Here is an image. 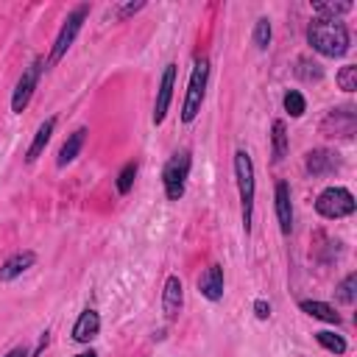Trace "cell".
<instances>
[{
  "label": "cell",
  "instance_id": "cell-11",
  "mask_svg": "<svg viewBox=\"0 0 357 357\" xmlns=\"http://www.w3.org/2000/svg\"><path fill=\"white\" fill-rule=\"evenodd\" d=\"M273 209H276L279 231L287 237L293 231V198H290V184L287 181H276V187H273Z\"/></svg>",
  "mask_w": 357,
  "mask_h": 357
},
{
  "label": "cell",
  "instance_id": "cell-30",
  "mask_svg": "<svg viewBox=\"0 0 357 357\" xmlns=\"http://www.w3.org/2000/svg\"><path fill=\"white\" fill-rule=\"evenodd\" d=\"M47 343H50V332H47V329H45V332H42V335H39V343H36V349H33V351H31V354H28V357H39V354H42V351H45V349H47Z\"/></svg>",
  "mask_w": 357,
  "mask_h": 357
},
{
  "label": "cell",
  "instance_id": "cell-21",
  "mask_svg": "<svg viewBox=\"0 0 357 357\" xmlns=\"http://www.w3.org/2000/svg\"><path fill=\"white\" fill-rule=\"evenodd\" d=\"M315 343L321 349H326L329 354H346V349H349V343L343 340V335H335L329 329H318L315 332Z\"/></svg>",
  "mask_w": 357,
  "mask_h": 357
},
{
  "label": "cell",
  "instance_id": "cell-6",
  "mask_svg": "<svg viewBox=\"0 0 357 357\" xmlns=\"http://www.w3.org/2000/svg\"><path fill=\"white\" fill-rule=\"evenodd\" d=\"M354 209H357L354 195H351L346 187H340V184L324 187V190L318 192V198H315V212H318L321 218H326V220L349 218V215H354Z\"/></svg>",
  "mask_w": 357,
  "mask_h": 357
},
{
  "label": "cell",
  "instance_id": "cell-3",
  "mask_svg": "<svg viewBox=\"0 0 357 357\" xmlns=\"http://www.w3.org/2000/svg\"><path fill=\"white\" fill-rule=\"evenodd\" d=\"M86 17H89V6H86V3H78V6L64 17V22H61V28H59V33H56V39H53V47H50V53H47V59H45V70H53V67L67 56V50L75 45V39H78V33H81Z\"/></svg>",
  "mask_w": 357,
  "mask_h": 357
},
{
  "label": "cell",
  "instance_id": "cell-5",
  "mask_svg": "<svg viewBox=\"0 0 357 357\" xmlns=\"http://www.w3.org/2000/svg\"><path fill=\"white\" fill-rule=\"evenodd\" d=\"M190 167H192V153L187 148L176 151L165 167H162V187H165V198L167 201H181L184 190H187V178H190Z\"/></svg>",
  "mask_w": 357,
  "mask_h": 357
},
{
  "label": "cell",
  "instance_id": "cell-2",
  "mask_svg": "<svg viewBox=\"0 0 357 357\" xmlns=\"http://www.w3.org/2000/svg\"><path fill=\"white\" fill-rule=\"evenodd\" d=\"M234 178H237V192H240V218H243V231L251 234V218H254V195H257V178H254V162L245 148L234 151Z\"/></svg>",
  "mask_w": 357,
  "mask_h": 357
},
{
  "label": "cell",
  "instance_id": "cell-9",
  "mask_svg": "<svg viewBox=\"0 0 357 357\" xmlns=\"http://www.w3.org/2000/svg\"><path fill=\"white\" fill-rule=\"evenodd\" d=\"M176 73H178V64L176 61H167L165 70H162V78H159L156 100H153V126H162L165 117H167V112H170L173 89H176Z\"/></svg>",
  "mask_w": 357,
  "mask_h": 357
},
{
  "label": "cell",
  "instance_id": "cell-19",
  "mask_svg": "<svg viewBox=\"0 0 357 357\" xmlns=\"http://www.w3.org/2000/svg\"><path fill=\"white\" fill-rule=\"evenodd\" d=\"M287 148H290V134H287V126L284 120H273L271 123V153H273V162H282L287 156Z\"/></svg>",
  "mask_w": 357,
  "mask_h": 357
},
{
  "label": "cell",
  "instance_id": "cell-13",
  "mask_svg": "<svg viewBox=\"0 0 357 357\" xmlns=\"http://www.w3.org/2000/svg\"><path fill=\"white\" fill-rule=\"evenodd\" d=\"M223 287H226V276H223V268L218 265V262H212L201 276H198V293L206 298V301H212V304H218L220 298H223Z\"/></svg>",
  "mask_w": 357,
  "mask_h": 357
},
{
  "label": "cell",
  "instance_id": "cell-28",
  "mask_svg": "<svg viewBox=\"0 0 357 357\" xmlns=\"http://www.w3.org/2000/svg\"><path fill=\"white\" fill-rule=\"evenodd\" d=\"M142 8H145L142 0H137V3H120V6H112V14H114V20H126V17H134Z\"/></svg>",
  "mask_w": 357,
  "mask_h": 357
},
{
  "label": "cell",
  "instance_id": "cell-15",
  "mask_svg": "<svg viewBox=\"0 0 357 357\" xmlns=\"http://www.w3.org/2000/svg\"><path fill=\"white\" fill-rule=\"evenodd\" d=\"M98 332H100V315H98V310H92V307L81 310V315L73 324V340L75 343H89V340L98 337Z\"/></svg>",
  "mask_w": 357,
  "mask_h": 357
},
{
  "label": "cell",
  "instance_id": "cell-12",
  "mask_svg": "<svg viewBox=\"0 0 357 357\" xmlns=\"http://www.w3.org/2000/svg\"><path fill=\"white\" fill-rule=\"evenodd\" d=\"M181 307H184V284H181L178 273H170L162 287V312L167 321H176Z\"/></svg>",
  "mask_w": 357,
  "mask_h": 357
},
{
  "label": "cell",
  "instance_id": "cell-1",
  "mask_svg": "<svg viewBox=\"0 0 357 357\" xmlns=\"http://www.w3.org/2000/svg\"><path fill=\"white\" fill-rule=\"evenodd\" d=\"M307 45L324 56V59H340L346 56L351 39H349V28L340 22V20H310L307 25Z\"/></svg>",
  "mask_w": 357,
  "mask_h": 357
},
{
  "label": "cell",
  "instance_id": "cell-29",
  "mask_svg": "<svg viewBox=\"0 0 357 357\" xmlns=\"http://www.w3.org/2000/svg\"><path fill=\"white\" fill-rule=\"evenodd\" d=\"M254 315H257L259 321H268V318H271V301H268V298H257V301H254Z\"/></svg>",
  "mask_w": 357,
  "mask_h": 357
},
{
  "label": "cell",
  "instance_id": "cell-20",
  "mask_svg": "<svg viewBox=\"0 0 357 357\" xmlns=\"http://www.w3.org/2000/svg\"><path fill=\"white\" fill-rule=\"evenodd\" d=\"M354 8V3H349V0H343V3H332V0H315L312 3V11H315V17H321V20H340L343 14H349Z\"/></svg>",
  "mask_w": 357,
  "mask_h": 357
},
{
  "label": "cell",
  "instance_id": "cell-24",
  "mask_svg": "<svg viewBox=\"0 0 357 357\" xmlns=\"http://www.w3.org/2000/svg\"><path fill=\"white\" fill-rule=\"evenodd\" d=\"M335 296H337L340 304H354V298H357V273H354V271L346 273V276L337 282Z\"/></svg>",
  "mask_w": 357,
  "mask_h": 357
},
{
  "label": "cell",
  "instance_id": "cell-16",
  "mask_svg": "<svg viewBox=\"0 0 357 357\" xmlns=\"http://www.w3.org/2000/svg\"><path fill=\"white\" fill-rule=\"evenodd\" d=\"M53 131H56V117L50 114V117H45V120L39 123V128H36V134H33V139H31L28 151H25V165H33V162L45 153V148H47V142H50Z\"/></svg>",
  "mask_w": 357,
  "mask_h": 357
},
{
  "label": "cell",
  "instance_id": "cell-14",
  "mask_svg": "<svg viewBox=\"0 0 357 357\" xmlns=\"http://www.w3.org/2000/svg\"><path fill=\"white\" fill-rule=\"evenodd\" d=\"M33 265H36V254H33L31 248L11 254V257L0 265V284H8V282H14V279H20V276H22L25 271H31Z\"/></svg>",
  "mask_w": 357,
  "mask_h": 357
},
{
  "label": "cell",
  "instance_id": "cell-26",
  "mask_svg": "<svg viewBox=\"0 0 357 357\" xmlns=\"http://www.w3.org/2000/svg\"><path fill=\"white\" fill-rule=\"evenodd\" d=\"M282 103H284V112L290 117H301L307 112V100H304V95L298 89H287L284 98H282Z\"/></svg>",
  "mask_w": 357,
  "mask_h": 357
},
{
  "label": "cell",
  "instance_id": "cell-4",
  "mask_svg": "<svg viewBox=\"0 0 357 357\" xmlns=\"http://www.w3.org/2000/svg\"><path fill=\"white\" fill-rule=\"evenodd\" d=\"M206 84H209V59L206 56H195L192 70H190V81H187V92H184V103H181V123L190 126L204 106L206 98Z\"/></svg>",
  "mask_w": 357,
  "mask_h": 357
},
{
  "label": "cell",
  "instance_id": "cell-22",
  "mask_svg": "<svg viewBox=\"0 0 357 357\" xmlns=\"http://www.w3.org/2000/svg\"><path fill=\"white\" fill-rule=\"evenodd\" d=\"M271 36H273L271 20H268V17H259V20L254 22V31H251V42H254V47L265 53V50L271 47Z\"/></svg>",
  "mask_w": 357,
  "mask_h": 357
},
{
  "label": "cell",
  "instance_id": "cell-31",
  "mask_svg": "<svg viewBox=\"0 0 357 357\" xmlns=\"http://www.w3.org/2000/svg\"><path fill=\"white\" fill-rule=\"evenodd\" d=\"M28 354H31V351H28L25 346H14V349H8L3 357H28Z\"/></svg>",
  "mask_w": 357,
  "mask_h": 357
},
{
  "label": "cell",
  "instance_id": "cell-23",
  "mask_svg": "<svg viewBox=\"0 0 357 357\" xmlns=\"http://www.w3.org/2000/svg\"><path fill=\"white\" fill-rule=\"evenodd\" d=\"M137 170H139L137 162H126V165L120 167V173H117V178H114V187H117L120 195H128V192H131V187H134V181H137Z\"/></svg>",
  "mask_w": 357,
  "mask_h": 357
},
{
  "label": "cell",
  "instance_id": "cell-10",
  "mask_svg": "<svg viewBox=\"0 0 357 357\" xmlns=\"http://www.w3.org/2000/svg\"><path fill=\"white\" fill-rule=\"evenodd\" d=\"M304 170L310 176H332L340 170V156L329 148H312L304 156Z\"/></svg>",
  "mask_w": 357,
  "mask_h": 357
},
{
  "label": "cell",
  "instance_id": "cell-8",
  "mask_svg": "<svg viewBox=\"0 0 357 357\" xmlns=\"http://www.w3.org/2000/svg\"><path fill=\"white\" fill-rule=\"evenodd\" d=\"M357 128V112L354 106H337V109H329L326 117L321 120V134L326 137H340V139H349Z\"/></svg>",
  "mask_w": 357,
  "mask_h": 357
},
{
  "label": "cell",
  "instance_id": "cell-18",
  "mask_svg": "<svg viewBox=\"0 0 357 357\" xmlns=\"http://www.w3.org/2000/svg\"><path fill=\"white\" fill-rule=\"evenodd\" d=\"M298 310L304 312V315H310V318H318V321H324V324H340V315L335 312V307L332 304H326V301H318V298H304V301H298Z\"/></svg>",
  "mask_w": 357,
  "mask_h": 357
},
{
  "label": "cell",
  "instance_id": "cell-17",
  "mask_svg": "<svg viewBox=\"0 0 357 357\" xmlns=\"http://www.w3.org/2000/svg\"><path fill=\"white\" fill-rule=\"evenodd\" d=\"M86 128L84 126H78L73 134H67V139L61 142V148H59V156H56V167L61 170V167H67L70 162H75V156L81 153V148H84V142H86Z\"/></svg>",
  "mask_w": 357,
  "mask_h": 357
},
{
  "label": "cell",
  "instance_id": "cell-27",
  "mask_svg": "<svg viewBox=\"0 0 357 357\" xmlns=\"http://www.w3.org/2000/svg\"><path fill=\"white\" fill-rule=\"evenodd\" d=\"M335 81H337V86H340L343 92H354V89H357V64H343V67L337 70Z\"/></svg>",
  "mask_w": 357,
  "mask_h": 357
},
{
  "label": "cell",
  "instance_id": "cell-25",
  "mask_svg": "<svg viewBox=\"0 0 357 357\" xmlns=\"http://www.w3.org/2000/svg\"><path fill=\"white\" fill-rule=\"evenodd\" d=\"M296 75H298L301 81H321V78H324V70H321L318 61H312V59H307V56H298V59H296Z\"/></svg>",
  "mask_w": 357,
  "mask_h": 357
},
{
  "label": "cell",
  "instance_id": "cell-7",
  "mask_svg": "<svg viewBox=\"0 0 357 357\" xmlns=\"http://www.w3.org/2000/svg\"><path fill=\"white\" fill-rule=\"evenodd\" d=\"M42 73H45V59H42V56H36V59L22 70V75L17 78L14 92H11V112H14V114H22V112H25V106H28L31 98H33V89H36Z\"/></svg>",
  "mask_w": 357,
  "mask_h": 357
},
{
  "label": "cell",
  "instance_id": "cell-32",
  "mask_svg": "<svg viewBox=\"0 0 357 357\" xmlns=\"http://www.w3.org/2000/svg\"><path fill=\"white\" fill-rule=\"evenodd\" d=\"M75 357H100V354H98V351H95V349H86V351H78V354H75Z\"/></svg>",
  "mask_w": 357,
  "mask_h": 357
}]
</instances>
